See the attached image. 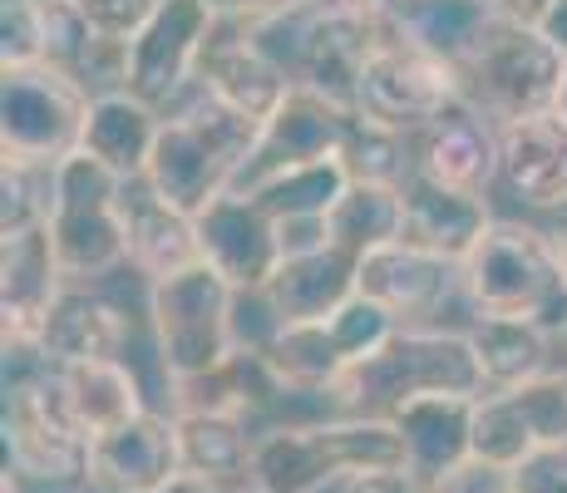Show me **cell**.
I'll list each match as a JSON object with an SVG mask.
<instances>
[{"label": "cell", "instance_id": "37", "mask_svg": "<svg viewBox=\"0 0 567 493\" xmlns=\"http://www.w3.org/2000/svg\"><path fill=\"white\" fill-rule=\"evenodd\" d=\"M0 64H6V70L45 64V20H40V0H30V6H0Z\"/></svg>", "mask_w": 567, "mask_h": 493}, {"label": "cell", "instance_id": "42", "mask_svg": "<svg viewBox=\"0 0 567 493\" xmlns=\"http://www.w3.org/2000/svg\"><path fill=\"white\" fill-rule=\"evenodd\" d=\"M336 493H424V484L410 469H370V474L346 479Z\"/></svg>", "mask_w": 567, "mask_h": 493}, {"label": "cell", "instance_id": "22", "mask_svg": "<svg viewBox=\"0 0 567 493\" xmlns=\"http://www.w3.org/2000/svg\"><path fill=\"white\" fill-rule=\"evenodd\" d=\"M474 404L478 400H464V394H420L390 414L405 444V469L424 489L460 469L464 459H474Z\"/></svg>", "mask_w": 567, "mask_h": 493}, {"label": "cell", "instance_id": "33", "mask_svg": "<svg viewBox=\"0 0 567 493\" xmlns=\"http://www.w3.org/2000/svg\"><path fill=\"white\" fill-rule=\"evenodd\" d=\"M346 188H351L346 158H326V163H307V168H291L281 178L261 183L252 193V203L271 223H287V217H331V207L341 203Z\"/></svg>", "mask_w": 567, "mask_h": 493}, {"label": "cell", "instance_id": "17", "mask_svg": "<svg viewBox=\"0 0 567 493\" xmlns=\"http://www.w3.org/2000/svg\"><path fill=\"white\" fill-rule=\"evenodd\" d=\"M198 243H203V261L213 271H223L237 291H261L271 281V271L281 267L277 223L261 213L252 197L223 193L217 203H207L198 213Z\"/></svg>", "mask_w": 567, "mask_h": 493}, {"label": "cell", "instance_id": "3", "mask_svg": "<svg viewBox=\"0 0 567 493\" xmlns=\"http://www.w3.org/2000/svg\"><path fill=\"white\" fill-rule=\"evenodd\" d=\"M460 287L474 316L528 321L548 336H563L567 326V271L533 217H494L460 267Z\"/></svg>", "mask_w": 567, "mask_h": 493}, {"label": "cell", "instance_id": "43", "mask_svg": "<svg viewBox=\"0 0 567 493\" xmlns=\"http://www.w3.org/2000/svg\"><path fill=\"white\" fill-rule=\"evenodd\" d=\"M533 223L548 233V243L553 251H558V261H563V271H567V207H558V213H543V217H533Z\"/></svg>", "mask_w": 567, "mask_h": 493}, {"label": "cell", "instance_id": "19", "mask_svg": "<svg viewBox=\"0 0 567 493\" xmlns=\"http://www.w3.org/2000/svg\"><path fill=\"white\" fill-rule=\"evenodd\" d=\"M504 163L498 188H508L528 213H558L567 207V124L558 114H533L498 124Z\"/></svg>", "mask_w": 567, "mask_h": 493}, {"label": "cell", "instance_id": "34", "mask_svg": "<svg viewBox=\"0 0 567 493\" xmlns=\"http://www.w3.org/2000/svg\"><path fill=\"white\" fill-rule=\"evenodd\" d=\"M0 237L45 233L54 217V193H60V168L54 163L6 158L0 168Z\"/></svg>", "mask_w": 567, "mask_h": 493}, {"label": "cell", "instance_id": "36", "mask_svg": "<svg viewBox=\"0 0 567 493\" xmlns=\"http://www.w3.org/2000/svg\"><path fill=\"white\" fill-rule=\"evenodd\" d=\"M40 20H45V64L80 80L84 60H90L94 45H100L94 25L80 16L74 0H40Z\"/></svg>", "mask_w": 567, "mask_h": 493}, {"label": "cell", "instance_id": "40", "mask_svg": "<svg viewBox=\"0 0 567 493\" xmlns=\"http://www.w3.org/2000/svg\"><path fill=\"white\" fill-rule=\"evenodd\" d=\"M514 493H567V444H548L514 469Z\"/></svg>", "mask_w": 567, "mask_h": 493}, {"label": "cell", "instance_id": "2", "mask_svg": "<svg viewBox=\"0 0 567 493\" xmlns=\"http://www.w3.org/2000/svg\"><path fill=\"white\" fill-rule=\"evenodd\" d=\"M257 129L261 124L243 119L237 109H227L223 99H213L193 80V90L163 114L144 183L163 203L198 217L207 203L233 193L237 173H243L247 153L257 144Z\"/></svg>", "mask_w": 567, "mask_h": 493}, {"label": "cell", "instance_id": "5", "mask_svg": "<svg viewBox=\"0 0 567 493\" xmlns=\"http://www.w3.org/2000/svg\"><path fill=\"white\" fill-rule=\"evenodd\" d=\"M464 94V74L450 60L420 50L405 30L395 25V16L385 10V0L375 6V45L355 84V114L390 134H424L440 114H450Z\"/></svg>", "mask_w": 567, "mask_h": 493}, {"label": "cell", "instance_id": "25", "mask_svg": "<svg viewBox=\"0 0 567 493\" xmlns=\"http://www.w3.org/2000/svg\"><path fill=\"white\" fill-rule=\"evenodd\" d=\"M261 291H267L271 311L281 316V326L331 321L361 291V261L341 247H321L311 257H287Z\"/></svg>", "mask_w": 567, "mask_h": 493}, {"label": "cell", "instance_id": "47", "mask_svg": "<svg viewBox=\"0 0 567 493\" xmlns=\"http://www.w3.org/2000/svg\"><path fill=\"white\" fill-rule=\"evenodd\" d=\"M484 6H488V10H494V16H498V6H508V0H484Z\"/></svg>", "mask_w": 567, "mask_h": 493}, {"label": "cell", "instance_id": "12", "mask_svg": "<svg viewBox=\"0 0 567 493\" xmlns=\"http://www.w3.org/2000/svg\"><path fill=\"white\" fill-rule=\"evenodd\" d=\"M351 109L331 104V99L311 94V90H291L287 104L257 129V144L247 153L243 173H237L233 193L252 197L261 183L281 178L291 168H307V163H326L346 153V134H351Z\"/></svg>", "mask_w": 567, "mask_h": 493}, {"label": "cell", "instance_id": "44", "mask_svg": "<svg viewBox=\"0 0 567 493\" xmlns=\"http://www.w3.org/2000/svg\"><path fill=\"white\" fill-rule=\"evenodd\" d=\"M538 30H543V40H548V45H553V50H558L563 60H567V0H558V6H553V16L543 20Z\"/></svg>", "mask_w": 567, "mask_h": 493}, {"label": "cell", "instance_id": "6", "mask_svg": "<svg viewBox=\"0 0 567 493\" xmlns=\"http://www.w3.org/2000/svg\"><path fill=\"white\" fill-rule=\"evenodd\" d=\"M124 178L94 163L90 153H70L60 163L50 247L70 287H94L128 267V217H124Z\"/></svg>", "mask_w": 567, "mask_h": 493}, {"label": "cell", "instance_id": "48", "mask_svg": "<svg viewBox=\"0 0 567 493\" xmlns=\"http://www.w3.org/2000/svg\"><path fill=\"white\" fill-rule=\"evenodd\" d=\"M558 346H563V356H567V326H563V336H558Z\"/></svg>", "mask_w": 567, "mask_h": 493}, {"label": "cell", "instance_id": "46", "mask_svg": "<svg viewBox=\"0 0 567 493\" xmlns=\"http://www.w3.org/2000/svg\"><path fill=\"white\" fill-rule=\"evenodd\" d=\"M553 114H558L563 124H567V70H563V90H558V109H553Z\"/></svg>", "mask_w": 567, "mask_h": 493}, {"label": "cell", "instance_id": "8", "mask_svg": "<svg viewBox=\"0 0 567 493\" xmlns=\"http://www.w3.org/2000/svg\"><path fill=\"white\" fill-rule=\"evenodd\" d=\"M567 60L543 40V30L514 25V20H494L484 45L464 60V94L498 124L533 114H553L563 90Z\"/></svg>", "mask_w": 567, "mask_h": 493}, {"label": "cell", "instance_id": "23", "mask_svg": "<svg viewBox=\"0 0 567 493\" xmlns=\"http://www.w3.org/2000/svg\"><path fill=\"white\" fill-rule=\"evenodd\" d=\"M124 217H128V267H134L148 287L203 261L198 217L163 203L144 178H134L124 188Z\"/></svg>", "mask_w": 567, "mask_h": 493}, {"label": "cell", "instance_id": "35", "mask_svg": "<svg viewBox=\"0 0 567 493\" xmlns=\"http://www.w3.org/2000/svg\"><path fill=\"white\" fill-rule=\"evenodd\" d=\"M346 168L355 183H390V188H405V178L414 173V144L405 134H390V129L365 124L361 114L351 119V134H346Z\"/></svg>", "mask_w": 567, "mask_h": 493}, {"label": "cell", "instance_id": "39", "mask_svg": "<svg viewBox=\"0 0 567 493\" xmlns=\"http://www.w3.org/2000/svg\"><path fill=\"white\" fill-rule=\"evenodd\" d=\"M424 493H514V469L484 464V459H464L460 469L440 474Z\"/></svg>", "mask_w": 567, "mask_h": 493}, {"label": "cell", "instance_id": "20", "mask_svg": "<svg viewBox=\"0 0 567 493\" xmlns=\"http://www.w3.org/2000/svg\"><path fill=\"white\" fill-rule=\"evenodd\" d=\"M128 341H134L128 316L94 287H64L35 336V346L45 350L54 370L84 366V360H124Z\"/></svg>", "mask_w": 567, "mask_h": 493}, {"label": "cell", "instance_id": "50", "mask_svg": "<svg viewBox=\"0 0 567 493\" xmlns=\"http://www.w3.org/2000/svg\"><path fill=\"white\" fill-rule=\"evenodd\" d=\"M233 493H257V489H252V484H247V489H233Z\"/></svg>", "mask_w": 567, "mask_h": 493}, {"label": "cell", "instance_id": "28", "mask_svg": "<svg viewBox=\"0 0 567 493\" xmlns=\"http://www.w3.org/2000/svg\"><path fill=\"white\" fill-rule=\"evenodd\" d=\"M464 336L478 356L488 394L528 386V380H538L553 370V341H558V336H548L543 326L504 321V316H474Z\"/></svg>", "mask_w": 567, "mask_h": 493}, {"label": "cell", "instance_id": "13", "mask_svg": "<svg viewBox=\"0 0 567 493\" xmlns=\"http://www.w3.org/2000/svg\"><path fill=\"white\" fill-rule=\"evenodd\" d=\"M548 444H567V370L494 390L474 404V459L484 464L518 469Z\"/></svg>", "mask_w": 567, "mask_h": 493}, {"label": "cell", "instance_id": "15", "mask_svg": "<svg viewBox=\"0 0 567 493\" xmlns=\"http://www.w3.org/2000/svg\"><path fill=\"white\" fill-rule=\"evenodd\" d=\"M178 474H188L178 414L144 410L90 449V484L100 493H158Z\"/></svg>", "mask_w": 567, "mask_h": 493}, {"label": "cell", "instance_id": "9", "mask_svg": "<svg viewBox=\"0 0 567 493\" xmlns=\"http://www.w3.org/2000/svg\"><path fill=\"white\" fill-rule=\"evenodd\" d=\"M90 104L94 94L54 64L6 70V84H0V148H6V158L60 168L84 144Z\"/></svg>", "mask_w": 567, "mask_h": 493}, {"label": "cell", "instance_id": "1", "mask_svg": "<svg viewBox=\"0 0 567 493\" xmlns=\"http://www.w3.org/2000/svg\"><path fill=\"white\" fill-rule=\"evenodd\" d=\"M370 469H405V444L390 420L370 414L287 420L257 434L247 484L257 493H326Z\"/></svg>", "mask_w": 567, "mask_h": 493}, {"label": "cell", "instance_id": "11", "mask_svg": "<svg viewBox=\"0 0 567 493\" xmlns=\"http://www.w3.org/2000/svg\"><path fill=\"white\" fill-rule=\"evenodd\" d=\"M90 440L74 424V414L64 410L54 370L40 376L35 386L6 390V469H16L20 479L64 489L90 479Z\"/></svg>", "mask_w": 567, "mask_h": 493}, {"label": "cell", "instance_id": "26", "mask_svg": "<svg viewBox=\"0 0 567 493\" xmlns=\"http://www.w3.org/2000/svg\"><path fill=\"white\" fill-rule=\"evenodd\" d=\"M64 410L74 414V424L84 430V440L100 444L104 434L124 430L128 420H138L144 410H154L144 394L134 360H84V366H60L54 370Z\"/></svg>", "mask_w": 567, "mask_h": 493}, {"label": "cell", "instance_id": "31", "mask_svg": "<svg viewBox=\"0 0 567 493\" xmlns=\"http://www.w3.org/2000/svg\"><path fill=\"white\" fill-rule=\"evenodd\" d=\"M178 434H183V469L188 474H203L227 489L252 474V454H257L252 420H237V414H178Z\"/></svg>", "mask_w": 567, "mask_h": 493}, {"label": "cell", "instance_id": "45", "mask_svg": "<svg viewBox=\"0 0 567 493\" xmlns=\"http://www.w3.org/2000/svg\"><path fill=\"white\" fill-rule=\"evenodd\" d=\"M158 493H233V489L213 484V479H203V474H178L168 489H158Z\"/></svg>", "mask_w": 567, "mask_h": 493}, {"label": "cell", "instance_id": "29", "mask_svg": "<svg viewBox=\"0 0 567 493\" xmlns=\"http://www.w3.org/2000/svg\"><path fill=\"white\" fill-rule=\"evenodd\" d=\"M385 10L414 45L450 60L454 70H464V60L484 45L498 20L484 0H385Z\"/></svg>", "mask_w": 567, "mask_h": 493}, {"label": "cell", "instance_id": "49", "mask_svg": "<svg viewBox=\"0 0 567 493\" xmlns=\"http://www.w3.org/2000/svg\"><path fill=\"white\" fill-rule=\"evenodd\" d=\"M0 6H30V0H0Z\"/></svg>", "mask_w": 567, "mask_h": 493}, {"label": "cell", "instance_id": "24", "mask_svg": "<svg viewBox=\"0 0 567 493\" xmlns=\"http://www.w3.org/2000/svg\"><path fill=\"white\" fill-rule=\"evenodd\" d=\"M70 287L60 271V257L45 233L0 237V316H6V341H35L50 306Z\"/></svg>", "mask_w": 567, "mask_h": 493}, {"label": "cell", "instance_id": "41", "mask_svg": "<svg viewBox=\"0 0 567 493\" xmlns=\"http://www.w3.org/2000/svg\"><path fill=\"white\" fill-rule=\"evenodd\" d=\"M277 247H281V261L311 257V251L331 247V223L326 217H287V223H277Z\"/></svg>", "mask_w": 567, "mask_h": 493}, {"label": "cell", "instance_id": "27", "mask_svg": "<svg viewBox=\"0 0 567 493\" xmlns=\"http://www.w3.org/2000/svg\"><path fill=\"white\" fill-rule=\"evenodd\" d=\"M163 114L154 104L134 94H94L90 119H84V144L80 153H90L94 163H104L114 178L134 183L148 173V158H154Z\"/></svg>", "mask_w": 567, "mask_h": 493}, {"label": "cell", "instance_id": "21", "mask_svg": "<svg viewBox=\"0 0 567 493\" xmlns=\"http://www.w3.org/2000/svg\"><path fill=\"white\" fill-rule=\"evenodd\" d=\"M400 193H405V243L434 251V257L454 261V267H464L468 251L484 243V233L494 227L488 197L444 188V183L424 178V173H410Z\"/></svg>", "mask_w": 567, "mask_h": 493}, {"label": "cell", "instance_id": "10", "mask_svg": "<svg viewBox=\"0 0 567 493\" xmlns=\"http://www.w3.org/2000/svg\"><path fill=\"white\" fill-rule=\"evenodd\" d=\"M217 20L223 16L213 10V0H163L148 16V25L128 40L124 90L144 99V104H154L158 114H168L198 80Z\"/></svg>", "mask_w": 567, "mask_h": 493}, {"label": "cell", "instance_id": "16", "mask_svg": "<svg viewBox=\"0 0 567 493\" xmlns=\"http://www.w3.org/2000/svg\"><path fill=\"white\" fill-rule=\"evenodd\" d=\"M198 84L213 99H223L227 109H237L243 119H252V124H267V119L287 104V94L297 90L291 74L281 70V64H271L267 54L252 45L247 20H233V16L217 20L213 45L203 54Z\"/></svg>", "mask_w": 567, "mask_h": 493}, {"label": "cell", "instance_id": "4", "mask_svg": "<svg viewBox=\"0 0 567 493\" xmlns=\"http://www.w3.org/2000/svg\"><path fill=\"white\" fill-rule=\"evenodd\" d=\"M420 394H464V400H484L488 394L478 356L464 331L405 326L380 356L346 370L341 386L331 390V404L336 414L390 420L400 404L420 400Z\"/></svg>", "mask_w": 567, "mask_h": 493}, {"label": "cell", "instance_id": "38", "mask_svg": "<svg viewBox=\"0 0 567 493\" xmlns=\"http://www.w3.org/2000/svg\"><path fill=\"white\" fill-rule=\"evenodd\" d=\"M80 6V16L94 25V35L104 40H134L138 30L148 25V16L163 6V0H74Z\"/></svg>", "mask_w": 567, "mask_h": 493}, {"label": "cell", "instance_id": "14", "mask_svg": "<svg viewBox=\"0 0 567 493\" xmlns=\"http://www.w3.org/2000/svg\"><path fill=\"white\" fill-rule=\"evenodd\" d=\"M414 144V173L460 188L474 197H488L498 183V163H504V138H498V119H488L474 99H460L450 114H440Z\"/></svg>", "mask_w": 567, "mask_h": 493}, {"label": "cell", "instance_id": "32", "mask_svg": "<svg viewBox=\"0 0 567 493\" xmlns=\"http://www.w3.org/2000/svg\"><path fill=\"white\" fill-rule=\"evenodd\" d=\"M267 360L291 394H326V400H331V390L341 386V376L351 370V360L341 356V346H336V336H331V321L281 326Z\"/></svg>", "mask_w": 567, "mask_h": 493}, {"label": "cell", "instance_id": "30", "mask_svg": "<svg viewBox=\"0 0 567 493\" xmlns=\"http://www.w3.org/2000/svg\"><path fill=\"white\" fill-rule=\"evenodd\" d=\"M331 247L351 251L355 261L370 251L405 243V193L390 183H355L341 193V203L331 207Z\"/></svg>", "mask_w": 567, "mask_h": 493}, {"label": "cell", "instance_id": "7", "mask_svg": "<svg viewBox=\"0 0 567 493\" xmlns=\"http://www.w3.org/2000/svg\"><path fill=\"white\" fill-rule=\"evenodd\" d=\"M233 306L237 287L207 261L148 287V331H154L158 366L173 386L213 376L217 366L233 360Z\"/></svg>", "mask_w": 567, "mask_h": 493}, {"label": "cell", "instance_id": "18", "mask_svg": "<svg viewBox=\"0 0 567 493\" xmlns=\"http://www.w3.org/2000/svg\"><path fill=\"white\" fill-rule=\"evenodd\" d=\"M361 296L380 301L400 326H414V321L440 316L454 296H464V287H460V267L454 261L420 251L410 243H390L361 257Z\"/></svg>", "mask_w": 567, "mask_h": 493}]
</instances>
